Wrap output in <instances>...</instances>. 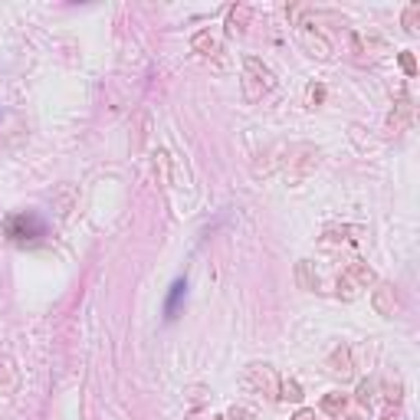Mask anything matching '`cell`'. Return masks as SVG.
<instances>
[{
  "mask_svg": "<svg viewBox=\"0 0 420 420\" xmlns=\"http://www.w3.org/2000/svg\"><path fill=\"white\" fill-rule=\"evenodd\" d=\"M184 292H187V283L184 279H174L171 292H168V302H164V319H174V312H177V306H181Z\"/></svg>",
  "mask_w": 420,
  "mask_h": 420,
  "instance_id": "cell-1",
  "label": "cell"
}]
</instances>
